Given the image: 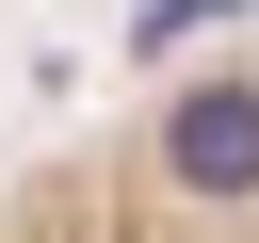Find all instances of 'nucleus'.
Masks as SVG:
<instances>
[{"label": "nucleus", "mask_w": 259, "mask_h": 243, "mask_svg": "<svg viewBox=\"0 0 259 243\" xmlns=\"http://www.w3.org/2000/svg\"><path fill=\"white\" fill-rule=\"evenodd\" d=\"M0 243H259V32L0 162Z\"/></svg>", "instance_id": "obj_1"}]
</instances>
